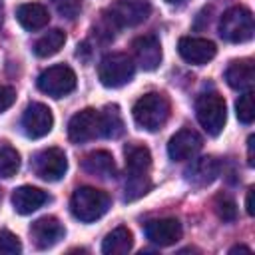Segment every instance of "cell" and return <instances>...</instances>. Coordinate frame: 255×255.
Segmentation results:
<instances>
[{
	"mask_svg": "<svg viewBox=\"0 0 255 255\" xmlns=\"http://www.w3.org/2000/svg\"><path fill=\"white\" fill-rule=\"evenodd\" d=\"M149 14V4L143 0H118L110 8V20L118 26H135Z\"/></svg>",
	"mask_w": 255,
	"mask_h": 255,
	"instance_id": "7c38bea8",
	"label": "cell"
},
{
	"mask_svg": "<svg viewBox=\"0 0 255 255\" xmlns=\"http://www.w3.org/2000/svg\"><path fill=\"white\" fill-rule=\"evenodd\" d=\"M82 167L92 173V175H98L102 179H108V177H114L116 175V163H114V157L110 151H104V149H98V151H92L84 157L82 161Z\"/></svg>",
	"mask_w": 255,
	"mask_h": 255,
	"instance_id": "44dd1931",
	"label": "cell"
},
{
	"mask_svg": "<svg viewBox=\"0 0 255 255\" xmlns=\"http://www.w3.org/2000/svg\"><path fill=\"white\" fill-rule=\"evenodd\" d=\"M135 72V64L128 54L116 52L102 58L98 66V78L106 88H122L131 82Z\"/></svg>",
	"mask_w": 255,
	"mask_h": 255,
	"instance_id": "8992f818",
	"label": "cell"
},
{
	"mask_svg": "<svg viewBox=\"0 0 255 255\" xmlns=\"http://www.w3.org/2000/svg\"><path fill=\"white\" fill-rule=\"evenodd\" d=\"M253 32H255V22L251 10H247L245 6H233L223 12L219 20V34L223 40L233 44L247 42L253 38Z\"/></svg>",
	"mask_w": 255,
	"mask_h": 255,
	"instance_id": "277c9868",
	"label": "cell"
},
{
	"mask_svg": "<svg viewBox=\"0 0 255 255\" xmlns=\"http://www.w3.org/2000/svg\"><path fill=\"white\" fill-rule=\"evenodd\" d=\"M102 118V137H120L124 133V120L118 106H106L104 112H100Z\"/></svg>",
	"mask_w": 255,
	"mask_h": 255,
	"instance_id": "cb8c5ba5",
	"label": "cell"
},
{
	"mask_svg": "<svg viewBox=\"0 0 255 255\" xmlns=\"http://www.w3.org/2000/svg\"><path fill=\"white\" fill-rule=\"evenodd\" d=\"M225 80L233 90L247 92L253 86V62L251 60H235L225 70Z\"/></svg>",
	"mask_w": 255,
	"mask_h": 255,
	"instance_id": "ffe728a7",
	"label": "cell"
},
{
	"mask_svg": "<svg viewBox=\"0 0 255 255\" xmlns=\"http://www.w3.org/2000/svg\"><path fill=\"white\" fill-rule=\"evenodd\" d=\"M245 207H247V213H249V215H253V213H255V209H253V189H249V191H247Z\"/></svg>",
	"mask_w": 255,
	"mask_h": 255,
	"instance_id": "1f68e13d",
	"label": "cell"
},
{
	"mask_svg": "<svg viewBox=\"0 0 255 255\" xmlns=\"http://www.w3.org/2000/svg\"><path fill=\"white\" fill-rule=\"evenodd\" d=\"M133 120L135 124L145 129V131H157L163 128V124L169 118V102L163 94L159 92H149L143 94L135 104H133Z\"/></svg>",
	"mask_w": 255,
	"mask_h": 255,
	"instance_id": "7a4b0ae2",
	"label": "cell"
},
{
	"mask_svg": "<svg viewBox=\"0 0 255 255\" xmlns=\"http://www.w3.org/2000/svg\"><path fill=\"white\" fill-rule=\"evenodd\" d=\"M108 207H110V195L106 191L90 187V185L78 187L70 199V209H72L74 217L84 223L100 219L108 211Z\"/></svg>",
	"mask_w": 255,
	"mask_h": 255,
	"instance_id": "3957f363",
	"label": "cell"
},
{
	"mask_svg": "<svg viewBox=\"0 0 255 255\" xmlns=\"http://www.w3.org/2000/svg\"><path fill=\"white\" fill-rule=\"evenodd\" d=\"M22 251L20 239L10 231H0V255H18Z\"/></svg>",
	"mask_w": 255,
	"mask_h": 255,
	"instance_id": "4316f807",
	"label": "cell"
},
{
	"mask_svg": "<svg viewBox=\"0 0 255 255\" xmlns=\"http://www.w3.org/2000/svg\"><path fill=\"white\" fill-rule=\"evenodd\" d=\"M215 211L223 221H233L235 219V203L229 197H217L215 201Z\"/></svg>",
	"mask_w": 255,
	"mask_h": 255,
	"instance_id": "f1b7e54d",
	"label": "cell"
},
{
	"mask_svg": "<svg viewBox=\"0 0 255 255\" xmlns=\"http://www.w3.org/2000/svg\"><path fill=\"white\" fill-rule=\"evenodd\" d=\"M124 153H126V169H128L126 199L133 201V199L145 195L147 189L151 187V181H149L151 153L145 145H139V143L126 145Z\"/></svg>",
	"mask_w": 255,
	"mask_h": 255,
	"instance_id": "6da1fadb",
	"label": "cell"
},
{
	"mask_svg": "<svg viewBox=\"0 0 255 255\" xmlns=\"http://www.w3.org/2000/svg\"><path fill=\"white\" fill-rule=\"evenodd\" d=\"M32 169L44 181H58L64 177V173L68 169L66 153L60 147H46L34 155Z\"/></svg>",
	"mask_w": 255,
	"mask_h": 255,
	"instance_id": "ba28073f",
	"label": "cell"
},
{
	"mask_svg": "<svg viewBox=\"0 0 255 255\" xmlns=\"http://www.w3.org/2000/svg\"><path fill=\"white\" fill-rule=\"evenodd\" d=\"M201 145H203L201 135L197 131L185 128L171 135V139L167 143V153L173 161H185V159L195 157V153L201 149Z\"/></svg>",
	"mask_w": 255,
	"mask_h": 255,
	"instance_id": "4fadbf2b",
	"label": "cell"
},
{
	"mask_svg": "<svg viewBox=\"0 0 255 255\" xmlns=\"http://www.w3.org/2000/svg\"><path fill=\"white\" fill-rule=\"evenodd\" d=\"M237 251H245V253H249V247H243V245H237V247H231V249H229V253H237Z\"/></svg>",
	"mask_w": 255,
	"mask_h": 255,
	"instance_id": "d6a6232c",
	"label": "cell"
},
{
	"mask_svg": "<svg viewBox=\"0 0 255 255\" xmlns=\"http://www.w3.org/2000/svg\"><path fill=\"white\" fill-rule=\"evenodd\" d=\"M2 16H4V8H2V0H0V24H2Z\"/></svg>",
	"mask_w": 255,
	"mask_h": 255,
	"instance_id": "e575fe53",
	"label": "cell"
},
{
	"mask_svg": "<svg viewBox=\"0 0 255 255\" xmlns=\"http://www.w3.org/2000/svg\"><path fill=\"white\" fill-rule=\"evenodd\" d=\"M64 225L52 217V215H46V217H40L38 221L32 223L30 227V237H32V243L38 247V249H50L54 247L62 237H64Z\"/></svg>",
	"mask_w": 255,
	"mask_h": 255,
	"instance_id": "5bb4252c",
	"label": "cell"
},
{
	"mask_svg": "<svg viewBox=\"0 0 255 255\" xmlns=\"http://www.w3.org/2000/svg\"><path fill=\"white\" fill-rule=\"evenodd\" d=\"M131 48H133L137 64L143 70L151 72V70H155L161 64V44H159V40L155 36H151V34L139 36V38L133 40Z\"/></svg>",
	"mask_w": 255,
	"mask_h": 255,
	"instance_id": "2e32d148",
	"label": "cell"
},
{
	"mask_svg": "<svg viewBox=\"0 0 255 255\" xmlns=\"http://www.w3.org/2000/svg\"><path fill=\"white\" fill-rule=\"evenodd\" d=\"M102 135V118L94 108H86L78 112L68 124V137L74 143H86L94 137Z\"/></svg>",
	"mask_w": 255,
	"mask_h": 255,
	"instance_id": "9c48e42d",
	"label": "cell"
},
{
	"mask_svg": "<svg viewBox=\"0 0 255 255\" xmlns=\"http://www.w3.org/2000/svg\"><path fill=\"white\" fill-rule=\"evenodd\" d=\"M131 247H133V237L128 227H116L106 235L102 243V251L106 255H124L131 251Z\"/></svg>",
	"mask_w": 255,
	"mask_h": 255,
	"instance_id": "7402d4cb",
	"label": "cell"
},
{
	"mask_svg": "<svg viewBox=\"0 0 255 255\" xmlns=\"http://www.w3.org/2000/svg\"><path fill=\"white\" fill-rule=\"evenodd\" d=\"M52 4L58 10V14L62 18H68V20H74L82 10L80 0H52Z\"/></svg>",
	"mask_w": 255,
	"mask_h": 255,
	"instance_id": "83f0119b",
	"label": "cell"
},
{
	"mask_svg": "<svg viewBox=\"0 0 255 255\" xmlns=\"http://www.w3.org/2000/svg\"><path fill=\"white\" fill-rule=\"evenodd\" d=\"M217 175H219V161L215 157H199L185 171L187 181L193 185H199V187L209 185Z\"/></svg>",
	"mask_w": 255,
	"mask_h": 255,
	"instance_id": "d6986e66",
	"label": "cell"
},
{
	"mask_svg": "<svg viewBox=\"0 0 255 255\" xmlns=\"http://www.w3.org/2000/svg\"><path fill=\"white\" fill-rule=\"evenodd\" d=\"M165 2H169V4H181V2H185V0H165Z\"/></svg>",
	"mask_w": 255,
	"mask_h": 255,
	"instance_id": "836d02e7",
	"label": "cell"
},
{
	"mask_svg": "<svg viewBox=\"0 0 255 255\" xmlns=\"http://www.w3.org/2000/svg\"><path fill=\"white\" fill-rule=\"evenodd\" d=\"M46 201H48V193L34 185H22V187L14 189V193H12L14 211L20 215H28V213L40 209Z\"/></svg>",
	"mask_w": 255,
	"mask_h": 255,
	"instance_id": "e0dca14e",
	"label": "cell"
},
{
	"mask_svg": "<svg viewBox=\"0 0 255 255\" xmlns=\"http://www.w3.org/2000/svg\"><path fill=\"white\" fill-rule=\"evenodd\" d=\"M20 167V155L10 145H0V177H12Z\"/></svg>",
	"mask_w": 255,
	"mask_h": 255,
	"instance_id": "d4e9b609",
	"label": "cell"
},
{
	"mask_svg": "<svg viewBox=\"0 0 255 255\" xmlns=\"http://www.w3.org/2000/svg\"><path fill=\"white\" fill-rule=\"evenodd\" d=\"M16 100V90L10 86H0V114L8 110Z\"/></svg>",
	"mask_w": 255,
	"mask_h": 255,
	"instance_id": "f546056e",
	"label": "cell"
},
{
	"mask_svg": "<svg viewBox=\"0 0 255 255\" xmlns=\"http://www.w3.org/2000/svg\"><path fill=\"white\" fill-rule=\"evenodd\" d=\"M16 18L20 22L22 28L34 32V30H42L44 26H48L50 22V14L48 10L38 4V2H26V4H20L18 10H16Z\"/></svg>",
	"mask_w": 255,
	"mask_h": 255,
	"instance_id": "ac0fdd59",
	"label": "cell"
},
{
	"mask_svg": "<svg viewBox=\"0 0 255 255\" xmlns=\"http://www.w3.org/2000/svg\"><path fill=\"white\" fill-rule=\"evenodd\" d=\"M253 141H255V137L251 135V137L247 139V157H249L247 161H249V165H253V163H255V159H253Z\"/></svg>",
	"mask_w": 255,
	"mask_h": 255,
	"instance_id": "4dcf8cb0",
	"label": "cell"
},
{
	"mask_svg": "<svg viewBox=\"0 0 255 255\" xmlns=\"http://www.w3.org/2000/svg\"><path fill=\"white\" fill-rule=\"evenodd\" d=\"M177 52L179 56L189 62V64H195V66H203L207 64L209 60L215 58L217 54V48L211 40L207 38H197V36H185L179 40L177 44Z\"/></svg>",
	"mask_w": 255,
	"mask_h": 255,
	"instance_id": "8fae6325",
	"label": "cell"
},
{
	"mask_svg": "<svg viewBox=\"0 0 255 255\" xmlns=\"http://www.w3.org/2000/svg\"><path fill=\"white\" fill-rule=\"evenodd\" d=\"M38 90L52 96V98H64L70 92H74L76 88V74L70 66L58 64V66H50L46 68L40 76H38Z\"/></svg>",
	"mask_w": 255,
	"mask_h": 255,
	"instance_id": "52a82bcc",
	"label": "cell"
},
{
	"mask_svg": "<svg viewBox=\"0 0 255 255\" xmlns=\"http://www.w3.org/2000/svg\"><path fill=\"white\" fill-rule=\"evenodd\" d=\"M52 126H54V116H52L48 106L34 102L24 110L22 128H24V133L28 137H32V139L44 137L52 131Z\"/></svg>",
	"mask_w": 255,
	"mask_h": 255,
	"instance_id": "30bf717a",
	"label": "cell"
},
{
	"mask_svg": "<svg viewBox=\"0 0 255 255\" xmlns=\"http://www.w3.org/2000/svg\"><path fill=\"white\" fill-rule=\"evenodd\" d=\"M235 110H237V118L241 124H251L253 118H255V112H253V94L247 90L239 96L237 104H235Z\"/></svg>",
	"mask_w": 255,
	"mask_h": 255,
	"instance_id": "484cf974",
	"label": "cell"
},
{
	"mask_svg": "<svg viewBox=\"0 0 255 255\" xmlns=\"http://www.w3.org/2000/svg\"><path fill=\"white\" fill-rule=\"evenodd\" d=\"M145 237L159 247L173 245L181 239V223L173 217L153 219V221L145 223Z\"/></svg>",
	"mask_w": 255,
	"mask_h": 255,
	"instance_id": "9a60e30c",
	"label": "cell"
},
{
	"mask_svg": "<svg viewBox=\"0 0 255 255\" xmlns=\"http://www.w3.org/2000/svg\"><path fill=\"white\" fill-rule=\"evenodd\" d=\"M64 42H66V34L62 30H58V28L56 30H50L48 34H44L42 38L36 40L34 54L38 58H50V56H54V54L60 52V48L64 46Z\"/></svg>",
	"mask_w": 255,
	"mask_h": 255,
	"instance_id": "603a6c76",
	"label": "cell"
},
{
	"mask_svg": "<svg viewBox=\"0 0 255 255\" xmlns=\"http://www.w3.org/2000/svg\"><path fill=\"white\" fill-rule=\"evenodd\" d=\"M195 116H197V122L201 124V128L209 135H219L227 122L225 100L215 92L201 94L195 102Z\"/></svg>",
	"mask_w": 255,
	"mask_h": 255,
	"instance_id": "5b68a950",
	"label": "cell"
}]
</instances>
